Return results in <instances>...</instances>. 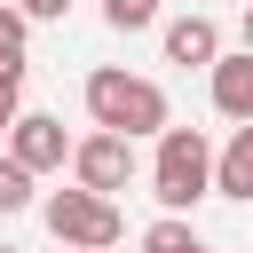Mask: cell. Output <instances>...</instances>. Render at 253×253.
I'll return each instance as SVG.
<instances>
[{
    "instance_id": "6da1fadb",
    "label": "cell",
    "mask_w": 253,
    "mask_h": 253,
    "mask_svg": "<svg viewBox=\"0 0 253 253\" xmlns=\"http://www.w3.org/2000/svg\"><path fill=\"white\" fill-rule=\"evenodd\" d=\"M87 119L103 126V134H166L174 119H166V87L158 79H134V71H119V63H103V71H87Z\"/></svg>"
},
{
    "instance_id": "8992f818",
    "label": "cell",
    "mask_w": 253,
    "mask_h": 253,
    "mask_svg": "<svg viewBox=\"0 0 253 253\" xmlns=\"http://www.w3.org/2000/svg\"><path fill=\"white\" fill-rule=\"evenodd\" d=\"M213 111L237 119V126H253V55H245V47L213 63Z\"/></svg>"
},
{
    "instance_id": "7c38bea8",
    "label": "cell",
    "mask_w": 253,
    "mask_h": 253,
    "mask_svg": "<svg viewBox=\"0 0 253 253\" xmlns=\"http://www.w3.org/2000/svg\"><path fill=\"white\" fill-rule=\"evenodd\" d=\"M16 16L24 24H55V16H71V0H16Z\"/></svg>"
},
{
    "instance_id": "ba28073f",
    "label": "cell",
    "mask_w": 253,
    "mask_h": 253,
    "mask_svg": "<svg viewBox=\"0 0 253 253\" xmlns=\"http://www.w3.org/2000/svg\"><path fill=\"white\" fill-rule=\"evenodd\" d=\"M213 190H221V198H253V126H237V134L213 150Z\"/></svg>"
},
{
    "instance_id": "9a60e30c",
    "label": "cell",
    "mask_w": 253,
    "mask_h": 253,
    "mask_svg": "<svg viewBox=\"0 0 253 253\" xmlns=\"http://www.w3.org/2000/svg\"><path fill=\"white\" fill-rule=\"evenodd\" d=\"M198 253H213V245H198Z\"/></svg>"
},
{
    "instance_id": "7a4b0ae2",
    "label": "cell",
    "mask_w": 253,
    "mask_h": 253,
    "mask_svg": "<svg viewBox=\"0 0 253 253\" xmlns=\"http://www.w3.org/2000/svg\"><path fill=\"white\" fill-rule=\"evenodd\" d=\"M206 190H213V142H206L198 126H166V134H158V158H150V198L182 221Z\"/></svg>"
},
{
    "instance_id": "2e32d148",
    "label": "cell",
    "mask_w": 253,
    "mask_h": 253,
    "mask_svg": "<svg viewBox=\"0 0 253 253\" xmlns=\"http://www.w3.org/2000/svg\"><path fill=\"white\" fill-rule=\"evenodd\" d=\"M0 253H16V245H0Z\"/></svg>"
},
{
    "instance_id": "5b68a950",
    "label": "cell",
    "mask_w": 253,
    "mask_h": 253,
    "mask_svg": "<svg viewBox=\"0 0 253 253\" xmlns=\"http://www.w3.org/2000/svg\"><path fill=\"white\" fill-rule=\"evenodd\" d=\"M71 134H63V119H47V111H24L16 119V134H8V158L24 166V174H55V166H71Z\"/></svg>"
},
{
    "instance_id": "3957f363",
    "label": "cell",
    "mask_w": 253,
    "mask_h": 253,
    "mask_svg": "<svg viewBox=\"0 0 253 253\" xmlns=\"http://www.w3.org/2000/svg\"><path fill=\"white\" fill-rule=\"evenodd\" d=\"M40 213H47V229H55V245H63V253H103V245H119V229H126V221H119V206H111V198H95V190H55Z\"/></svg>"
},
{
    "instance_id": "4fadbf2b",
    "label": "cell",
    "mask_w": 253,
    "mask_h": 253,
    "mask_svg": "<svg viewBox=\"0 0 253 253\" xmlns=\"http://www.w3.org/2000/svg\"><path fill=\"white\" fill-rule=\"evenodd\" d=\"M16 87H24V79L0 71V134H16V119H24V111H16Z\"/></svg>"
},
{
    "instance_id": "5bb4252c",
    "label": "cell",
    "mask_w": 253,
    "mask_h": 253,
    "mask_svg": "<svg viewBox=\"0 0 253 253\" xmlns=\"http://www.w3.org/2000/svg\"><path fill=\"white\" fill-rule=\"evenodd\" d=\"M237 40H245V55H253V0H245V16H237Z\"/></svg>"
},
{
    "instance_id": "277c9868",
    "label": "cell",
    "mask_w": 253,
    "mask_h": 253,
    "mask_svg": "<svg viewBox=\"0 0 253 253\" xmlns=\"http://www.w3.org/2000/svg\"><path fill=\"white\" fill-rule=\"evenodd\" d=\"M71 174H79V190H95V198H111V190H126L134 182V142L126 134H87L79 150H71Z\"/></svg>"
},
{
    "instance_id": "8fae6325",
    "label": "cell",
    "mask_w": 253,
    "mask_h": 253,
    "mask_svg": "<svg viewBox=\"0 0 253 253\" xmlns=\"http://www.w3.org/2000/svg\"><path fill=\"white\" fill-rule=\"evenodd\" d=\"M103 16H111V32H142L158 16V0H103Z\"/></svg>"
},
{
    "instance_id": "30bf717a",
    "label": "cell",
    "mask_w": 253,
    "mask_h": 253,
    "mask_svg": "<svg viewBox=\"0 0 253 253\" xmlns=\"http://www.w3.org/2000/svg\"><path fill=\"white\" fill-rule=\"evenodd\" d=\"M24 206H32V174L16 158H0V213H24Z\"/></svg>"
},
{
    "instance_id": "9c48e42d",
    "label": "cell",
    "mask_w": 253,
    "mask_h": 253,
    "mask_svg": "<svg viewBox=\"0 0 253 253\" xmlns=\"http://www.w3.org/2000/svg\"><path fill=\"white\" fill-rule=\"evenodd\" d=\"M142 253H198V237H190V221H174V213H166V221H150V229H142Z\"/></svg>"
},
{
    "instance_id": "52a82bcc",
    "label": "cell",
    "mask_w": 253,
    "mask_h": 253,
    "mask_svg": "<svg viewBox=\"0 0 253 253\" xmlns=\"http://www.w3.org/2000/svg\"><path fill=\"white\" fill-rule=\"evenodd\" d=\"M166 63H221V32H213V16H174L166 24Z\"/></svg>"
}]
</instances>
